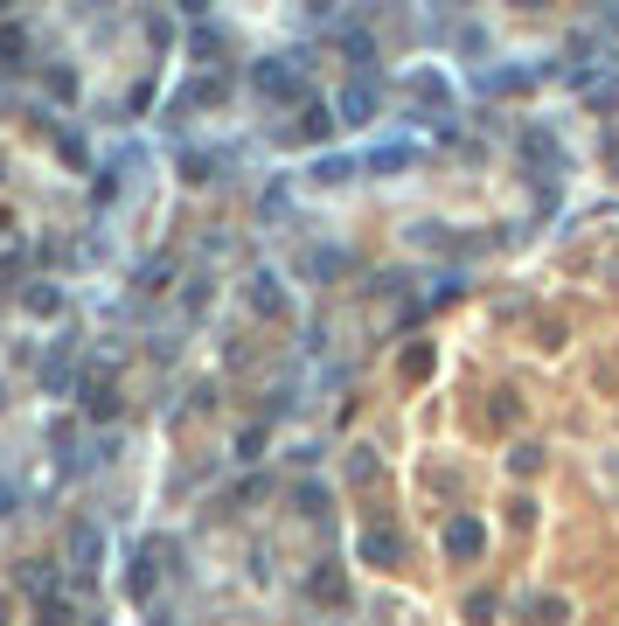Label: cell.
<instances>
[{"instance_id": "cell-1", "label": "cell", "mask_w": 619, "mask_h": 626, "mask_svg": "<svg viewBox=\"0 0 619 626\" xmlns=\"http://www.w3.org/2000/svg\"><path fill=\"white\" fill-rule=\"evenodd\" d=\"M251 84H258L265 98H300V70H293L286 56H272V63H258V70H251Z\"/></svg>"}, {"instance_id": "cell-2", "label": "cell", "mask_w": 619, "mask_h": 626, "mask_svg": "<svg viewBox=\"0 0 619 626\" xmlns=\"http://www.w3.org/2000/svg\"><path fill=\"white\" fill-rule=\"evenodd\" d=\"M98 557H105V536H98L91 522H77V529H70V571H77V585L98 571Z\"/></svg>"}, {"instance_id": "cell-3", "label": "cell", "mask_w": 619, "mask_h": 626, "mask_svg": "<svg viewBox=\"0 0 619 626\" xmlns=\"http://www.w3.org/2000/svg\"><path fill=\"white\" fill-rule=\"evenodd\" d=\"M446 550H453V557H473V550H480V522H453V529H446Z\"/></svg>"}, {"instance_id": "cell-4", "label": "cell", "mask_w": 619, "mask_h": 626, "mask_svg": "<svg viewBox=\"0 0 619 626\" xmlns=\"http://www.w3.org/2000/svg\"><path fill=\"white\" fill-rule=\"evenodd\" d=\"M341 112H348V126H362V119L376 112V91H369V84H348V98H341Z\"/></svg>"}, {"instance_id": "cell-5", "label": "cell", "mask_w": 619, "mask_h": 626, "mask_svg": "<svg viewBox=\"0 0 619 626\" xmlns=\"http://www.w3.org/2000/svg\"><path fill=\"white\" fill-rule=\"evenodd\" d=\"M21 56H28V35H21V28H0V70H7V77L21 70Z\"/></svg>"}, {"instance_id": "cell-6", "label": "cell", "mask_w": 619, "mask_h": 626, "mask_svg": "<svg viewBox=\"0 0 619 626\" xmlns=\"http://www.w3.org/2000/svg\"><path fill=\"white\" fill-rule=\"evenodd\" d=\"M42 383H49V390H63V383H70V348H63V341H56V355H49V369H42Z\"/></svg>"}, {"instance_id": "cell-7", "label": "cell", "mask_w": 619, "mask_h": 626, "mask_svg": "<svg viewBox=\"0 0 619 626\" xmlns=\"http://www.w3.org/2000/svg\"><path fill=\"white\" fill-rule=\"evenodd\" d=\"M56 307H63L56 286H28V313H56Z\"/></svg>"}, {"instance_id": "cell-8", "label": "cell", "mask_w": 619, "mask_h": 626, "mask_svg": "<svg viewBox=\"0 0 619 626\" xmlns=\"http://www.w3.org/2000/svg\"><path fill=\"white\" fill-rule=\"evenodd\" d=\"M362 557H376V564H390V557H397V536H362Z\"/></svg>"}, {"instance_id": "cell-9", "label": "cell", "mask_w": 619, "mask_h": 626, "mask_svg": "<svg viewBox=\"0 0 619 626\" xmlns=\"http://www.w3.org/2000/svg\"><path fill=\"white\" fill-rule=\"evenodd\" d=\"M0 515H14V487L7 480H0Z\"/></svg>"}]
</instances>
